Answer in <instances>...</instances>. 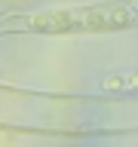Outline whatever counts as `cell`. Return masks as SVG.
<instances>
[{"label": "cell", "mask_w": 138, "mask_h": 147, "mask_svg": "<svg viewBox=\"0 0 138 147\" xmlns=\"http://www.w3.org/2000/svg\"><path fill=\"white\" fill-rule=\"evenodd\" d=\"M104 89H138V74H132V77H108Z\"/></svg>", "instance_id": "1"}]
</instances>
